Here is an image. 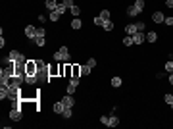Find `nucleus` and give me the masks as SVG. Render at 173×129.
Listing matches in <instances>:
<instances>
[{
    "label": "nucleus",
    "mask_w": 173,
    "mask_h": 129,
    "mask_svg": "<svg viewBox=\"0 0 173 129\" xmlns=\"http://www.w3.org/2000/svg\"><path fill=\"white\" fill-rule=\"evenodd\" d=\"M54 60H56V62H69V60H71L69 48L67 46H60V50L54 52Z\"/></svg>",
    "instance_id": "obj_1"
},
{
    "label": "nucleus",
    "mask_w": 173,
    "mask_h": 129,
    "mask_svg": "<svg viewBox=\"0 0 173 129\" xmlns=\"http://www.w3.org/2000/svg\"><path fill=\"white\" fill-rule=\"evenodd\" d=\"M37 71H39L37 62H35V60H27V64H25V75H37Z\"/></svg>",
    "instance_id": "obj_2"
},
{
    "label": "nucleus",
    "mask_w": 173,
    "mask_h": 129,
    "mask_svg": "<svg viewBox=\"0 0 173 129\" xmlns=\"http://www.w3.org/2000/svg\"><path fill=\"white\" fill-rule=\"evenodd\" d=\"M19 58H21V52H18V50H10V54H8V58L4 60V62H6V64H15Z\"/></svg>",
    "instance_id": "obj_3"
},
{
    "label": "nucleus",
    "mask_w": 173,
    "mask_h": 129,
    "mask_svg": "<svg viewBox=\"0 0 173 129\" xmlns=\"http://www.w3.org/2000/svg\"><path fill=\"white\" fill-rule=\"evenodd\" d=\"M133 41H135V44L139 46V44H142L144 41H146V35H144L142 31H137V33L133 35Z\"/></svg>",
    "instance_id": "obj_4"
},
{
    "label": "nucleus",
    "mask_w": 173,
    "mask_h": 129,
    "mask_svg": "<svg viewBox=\"0 0 173 129\" xmlns=\"http://www.w3.org/2000/svg\"><path fill=\"white\" fill-rule=\"evenodd\" d=\"M62 102L65 104V108H73V106H75V98H73V95H65L64 98H62Z\"/></svg>",
    "instance_id": "obj_5"
},
{
    "label": "nucleus",
    "mask_w": 173,
    "mask_h": 129,
    "mask_svg": "<svg viewBox=\"0 0 173 129\" xmlns=\"http://www.w3.org/2000/svg\"><path fill=\"white\" fill-rule=\"evenodd\" d=\"M10 119H14V122H18V119H21V110L19 108H14V110H10Z\"/></svg>",
    "instance_id": "obj_6"
},
{
    "label": "nucleus",
    "mask_w": 173,
    "mask_h": 129,
    "mask_svg": "<svg viewBox=\"0 0 173 129\" xmlns=\"http://www.w3.org/2000/svg\"><path fill=\"white\" fill-rule=\"evenodd\" d=\"M25 37H27V39H35V37H37V29H35L33 25H27V27H25Z\"/></svg>",
    "instance_id": "obj_7"
},
{
    "label": "nucleus",
    "mask_w": 173,
    "mask_h": 129,
    "mask_svg": "<svg viewBox=\"0 0 173 129\" xmlns=\"http://www.w3.org/2000/svg\"><path fill=\"white\" fill-rule=\"evenodd\" d=\"M152 19H154V23H163L166 21V15H163L162 12H154V14H152Z\"/></svg>",
    "instance_id": "obj_8"
},
{
    "label": "nucleus",
    "mask_w": 173,
    "mask_h": 129,
    "mask_svg": "<svg viewBox=\"0 0 173 129\" xmlns=\"http://www.w3.org/2000/svg\"><path fill=\"white\" fill-rule=\"evenodd\" d=\"M44 6H46V8H48V10H50V12H54L56 8L60 6V4H58L56 0H44Z\"/></svg>",
    "instance_id": "obj_9"
},
{
    "label": "nucleus",
    "mask_w": 173,
    "mask_h": 129,
    "mask_svg": "<svg viewBox=\"0 0 173 129\" xmlns=\"http://www.w3.org/2000/svg\"><path fill=\"white\" fill-rule=\"evenodd\" d=\"M106 125H108V127H115V125H119V119L115 118V116H108V122H106Z\"/></svg>",
    "instance_id": "obj_10"
},
{
    "label": "nucleus",
    "mask_w": 173,
    "mask_h": 129,
    "mask_svg": "<svg viewBox=\"0 0 173 129\" xmlns=\"http://www.w3.org/2000/svg\"><path fill=\"white\" fill-rule=\"evenodd\" d=\"M137 31H139V29H137V25H135V23H129V25L125 27V33H127V35H131V37H133Z\"/></svg>",
    "instance_id": "obj_11"
},
{
    "label": "nucleus",
    "mask_w": 173,
    "mask_h": 129,
    "mask_svg": "<svg viewBox=\"0 0 173 129\" xmlns=\"http://www.w3.org/2000/svg\"><path fill=\"white\" fill-rule=\"evenodd\" d=\"M64 110H65V104L62 102V100H60V102H56V104H54V112H56V114H62Z\"/></svg>",
    "instance_id": "obj_12"
},
{
    "label": "nucleus",
    "mask_w": 173,
    "mask_h": 129,
    "mask_svg": "<svg viewBox=\"0 0 173 129\" xmlns=\"http://www.w3.org/2000/svg\"><path fill=\"white\" fill-rule=\"evenodd\" d=\"M156 39H158V35H156L154 31H150V33H146V43H156Z\"/></svg>",
    "instance_id": "obj_13"
},
{
    "label": "nucleus",
    "mask_w": 173,
    "mask_h": 129,
    "mask_svg": "<svg viewBox=\"0 0 173 129\" xmlns=\"http://www.w3.org/2000/svg\"><path fill=\"white\" fill-rule=\"evenodd\" d=\"M81 25H83V21H81L79 18H75V19L71 21V29H81Z\"/></svg>",
    "instance_id": "obj_14"
},
{
    "label": "nucleus",
    "mask_w": 173,
    "mask_h": 129,
    "mask_svg": "<svg viewBox=\"0 0 173 129\" xmlns=\"http://www.w3.org/2000/svg\"><path fill=\"white\" fill-rule=\"evenodd\" d=\"M102 27H104V31H114V23H112V19H106Z\"/></svg>",
    "instance_id": "obj_15"
},
{
    "label": "nucleus",
    "mask_w": 173,
    "mask_h": 129,
    "mask_svg": "<svg viewBox=\"0 0 173 129\" xmlns=\"http://www.w3.org/2000/svg\"><path fill=\"white\" fill-rule=\"evenodd\" d=\"M123 44H125V46H133V44H135L133 37H131V35H125V39H123Z\"/></svg>",
    "instance_id": "obj_16"
},
{
    "label": "nucleus",
    "mask_w": 173,
    "mask_h": 129,
    "mask_svg": "<svg viewBox=\"0 0 173 129\" xmlns=\"http://www.w3.org/2000/svg\"><path fill=\"white\" fill-rule=\"evenodd\" d=\"M90 71H92V67H90L89 64H85V66H81V73H83V75H90Z\"/></svg>",
    "instance_id": "obj_17"
},
{
    "label": "nucleus",
    "mask_w": 173,
    "mask_h": 129,
    "mask_svg": "<svg viewBox=\"0 0 173 129\" xmlns=\"http://www.w3.org/2000/svg\"><path fill=\"white\" fill-rule=\"evenodd\" d=\"M60 12H58V10H54V12H50V21H58V19H60Z\"/></svg>",
    "instance_id": "obj_18"
},
{
    "label": "nucleus",
    "mask_w": 173,
    "mask_h": 129,
    "mask_svg": "<svg viewBox=\"0 0 173 129\" xmlns=\"http://www.w3.org/2000/svg\"><path fill=\"white\" fill-rule=\"evenodd\" d=\"M33 41H35L37 46H44V43H46V41H44V37H35Z\"/></svg>",
    "instance_id": "obj_19"
},
{
    "label": "nucleus",
    "mask_w": 173,
    "mask_h": 129,
    "mask_svg": "<svg viewBox=\"0 0 173 129\" xmlns=\"http://www.w3.org/2000/svg\"><path fill=\"white\" fill-rule=\"evenodd\" d=\"M62 116H64V118H65V119H69V118H71V116H73V112H71V108H65V110H64V112H62Z\"/></svg>",
    "instance_id": "obj_20"
},
{
    "label": "nucleus",
    "mask_w": 173,
    "mask_h": 129,
    "mask_svg": "<svg viewBox=\"0 0 173 129\" xmlns=\"http://www.w3.org/2000/svg\"><path fill=\"white\" fill-rule=\"evenodd\" d=\"M112 87H121V77H112Z\"/></svg>",
    "instance_id": "obj_21"
},
{
    "label": "nucleus",
    "mask_w": 173,
    "mask_h": 129,
    "mask_svg": "<svg viewBox=\"0 0 173 129\" xmlns=\"http://www.w3.org/2000/svg\"><path fill=\"white\" fill-rule=\"evenodd\" d=\"M69 10H71V14H73V15H79V14H81V8H79V6H75V4H73Z\"/></svg>",
    "instance_id": "obj_22"
},
{
    "label": "nucleus",
    "mask_w": 173,
    "mask_h": 129,
    "mask_svg": "<svg viewBox=\"0 0 173 129\" xmlns=\"http://www.w3.org/2000/svg\"><path fill=\"white\" fill-rule=\"evenodd\" d=\"M75 89H77V85H71V83H69L67 89H65V92H67V95H73V92H75Z\"/></svg>",
    "instance_id": "obj_23"
},
{
    "label": "nucleus",
    "mask_w": 173,
    "mask_h": 129,
    "mask_svg": "<svg viewBox=\"0 0 173 129\" xmlns=\"http://www.w3.org/2000/svg\"><path fill=\"white\" fill-rule=\"evenodd\" d=\"M104 21H106V19H102L100 15H96V18H94V25H100L102 27V25H104Z\"/></svg>",
    "instance_id": "obj_24"
},
{
    "label": "nucleus",
    "mask_w": 173,
    "mask_h": 129,
    "mask_svg": "<svg viewBox=\"0 0 173 129\" xmlns=\"http://www.w3.org/2000/svg\"><path fill=\"white\" fill-rule=\"evenodd\" d=\"M100 18L102 19H110V10H102L100 12Z\"/></svg>",
    "instance_id": "obj_25"
},
{
    "label": "nucleus",
    "mask_w": 173,
    "mask_h": 129,
    "mask_svg": "<svg viewBox=\"0 0 173 129\" xmlns=\"http://www.w3.org/2000/svg\"><path fill=\"white\" fill-rule=\"evenodd\" d=\"M166 71L167 73H173V62H166Z\"/></svg>",
    "instance_id": "obj_26"
},
{
    "label": "nucleus",
    "mask_w": 173,
    "mask_h": 129,
    "mask_svg": "<svg viewBox=\"0 0 173 129\" xmlns=\"http://www.w3.org/2000/svg\"><path fill=\"white\" fill-rule=\"evenodd\" d=\"M37 37H46V31H44L43 27H39V29H37Z\"/></svg>",
    "instance_id": "obj_27"
},
{
    "label": "nucleus",
    "mask_w": 173,
    "mask_h": 129,
    "mask_svg": "<svg viewBox=\"0 0 173 129\" xmlns=\"http://www.w3.org/2000/svg\"><path fill=\"white\" fill-rule=\"evenodd\" d=\"M163 100H166L167 104H171L173 102V95H166V96H163Z\"/></svg>",
    "instance_id": "obj_28"
},
{
    "label": "nucleus",
    "mask_w": 173,
    "mask_h": 129,
    "mask_svg": "<svg viewBox=\"0 0 173 129\" xmlns=\"http://www.w3.org/2000/svg\"><path fill=\"white\" fill-rule=\"evenodd\" d=\"M56 10H58V12H60V14H64V12H65V10H67V6H64V4H60V6H58V8H56Z\"/></svg>",
    "instance_id": "obj_29"
},
{
    "label": "nucleus",
    "mask_w": 173,
    "mask_h": 129,
    "mask_svg": "<svg viewBox=\"0 0 173 129\" xmlns=\"http://www.w3.org/2000/svg\"><path fill=\"white\" fill-rule=\"evenodd\" d=\"M86 64H89L90 67H94V66H96V60H94V58H89V60H86Z\"/></svg>",
    "instance_id": "obj_30"
},
{
    "label": "nucleus",
    "mask_w": 173,
    "mask_h": 129,
    "mask_svg": "<svg viewBox=\"0 0 173 129\" xmlns=\"http://www.w3.org/2000/svg\"><path fill=\"white\" fill-rule=\"evenodd\" d=\"M135 25H137V29H139V31H144V23H142V21H137Z\"/></svg>",
    "instance_id": "obj_31"
},
{
    "label": "nucleus",
    "mask_w": 173,
    "mask_h": 129,
    "mask_svg": "<svg viewBox=\"0 0 173 129\" xmlns=\"http://www.w3.org/2000/svg\"><path fill=\"white\" fill-rule=\"evenodd\" d=\"M163 23H166V25H169V27H173V18H166V21H163Z\"/></svg>",
    "instance_id": "obj_32"
},
{
    "label": "nucleus",
    "mask_w": 173,
    "mask_h": 129,
    "mask_svg": "<svg viewBox=\"0 0 173 129\" xmlns=\"http://www.w3.org/2000/svg\"><path fill=\"white\" fill-rule=\"evenodd\" d=\"M62 4H64V6H67V8H71L73 6V0H64Z\"/></svg>",
    "instance_id": "obj_33"
},
{
    "label": "nucleus",
    "mask_w": 173,
    "mask_h": 129,
    "mask_svg": "<svg viewBox=\"0 0 173 129\" xmlns=\"http://www.w3.org/2000/svg\"><path fill=\"white\" fill-rule=\"evenodd\" d=\"M106 122H108V116H102V118H100V123H104V125H106Z\"/></svg>",
    "instance_id": "obj_34"
},
{
    "label": "nucleus",
    "mask_w": 173,
    "mask_h": 129,
    "mask_svg": "<svg viewBox=\"0 0 173 129\" xmlns=\"http://www.w3.org/2000/svg\"><path fill=\"white\" fill-rule=\"evenodd\" d=\"M0 46H2V48L6 46V41H4V35H2V37H0Z\"/></svg>",
    "instance_id": "obj_35"
},
{
    "label": "nucleus",
    "mask_w": 173,
    "mask_h": 129,
    "mask_svg": "<svg viewBox=\"0 0 173 129\" xmlns=\"http://www.w3.org/2000/svg\"><path fill=\"white\" fill-rule=\"evenodd\" d=\"M166 6L167 8H173V0H166Z\"/></svg>",
    "instance_id": "obj_36"
},
{
    "label": "nucleus",
    "mask_w": 173,
    "mask_h": 129,
    "mask_svg": "<svg viewBox=\"0 0 173 129\" xmlns=\"http://www.w3.org/2000/svg\"><path fill=\"white\" fill-rule=\"evenodd\" d=\"M169 83L173 85V73H169Z\"/></svg>",
    "instance_id": "obj_37"
},
{
    "label": "nucleus",
    "mask_w": 173,
    "mask_h": 129,
    "mask_svg": "<svg viewBox=\"0 0 173 129\" xmlns=\"http://www.w3.org/2000/svg\"><path fill=\"white\" fill-rule=\"evenodd\" d=\"M169 106H171V108H173V102H171V104H169Z\"/></svg>",
    "instance_id": "obj_38"
}]
</instances>
